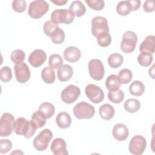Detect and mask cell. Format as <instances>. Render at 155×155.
I'll use <instances>...</instances> for the list:
<instances>
[{
    "mask_svg": "<svg viewBox=\"0 0 155 155\" xmlns=\"http://www.w3.org/2000/svg\"><path fill=\"white\" fill-rule=\"evenodd\" d=\"M36 129L31 120H27L22 117L17 118L13 124V131L17 134L23 135L26 139L31 137Z\"/></svg>",
    "mask_w": 155,
    "mask_h": 155,
    "instance_id": "cell-1",
    "label": "cell"
},
{
    "mask_svg": "<svg viewBox=\"0 0 155 155\" xmlns=\"http://www.w3.org/2000/svg\"><path fill=\"white\" fill-rule=\"evenodd\" d=\"M73 113L79 119H89L94 116L95 109L92 105L82 101L74 107Z\"/></svg>",
    "mask_w": 155,
    "mask_h": 155,
    "instance_id": "cell-2",
    "label": "cell"
},
{
    "mask_svg": "<svg viewBox=\"0 0 155 155\" xmlns=\"http://www.w3.org/2000/svg\"><path fill=\"white\" fill-rule=\"evenodd\" d=\"M48 4L43 0H36L30 2L28 14L33 19H39L42 17L48 10Z\"/></svg>",
    "mask_w": 155,
    "mask_h": 155,
    "instance_id": "cell-3",
    "label": "cell"
},
{
    "mask_svg": "<svg viewBox=\"0 0 155 155\" xmlns=\"http://www.w3.org/2000/svg\"><path fill=\"white\" fill-rule=\"evenodd\" d=\"M52 137L53 133L51 130L47 128L44 129L35 137L33 142V147L39 151L45 150L47 148Z\"/></svg>",
    "mask_w": 155,
    "mask_h": 155,
    "instance_id": "cell-4",
    "label": "cell"
},
{
    "mask_svg": "<svg viewBox=\"0 0 155 155\" xmlns=\"http://www.w3.org/2000/svg\"><path fill=\"white\" fill-rule=\"evenodd\" d=\"M74 16L68 9H56L51 14V21L56 24H70L74 20Z\"/></svg>",
    "mask_w": 155,
    "mask_h": 155,
    "instance_id": "cell-5",
    "label": "cell"
},
{
    "mask_svg": "<svg viewBox=\"0 0 155 155\" xmlns=\"http://www.w3.org/2000/svg\"><path fill=\"white\" fill-rule=\"evenodd\" d=\"M137 42V36L133 31H126L122 36L120 43V49L126 53L133 52L136 48Z\"/></svg>",
    "mask_w": 155,
    "mask_h": 155,
    "instance_id": "cell-6",
    "label": "cell"
},
{
    "mask_svg": "<svg viewBox=\"0 0 155 155\" xmlns=\"http://www.w3.org/2000/svg\"><path fill=\"white\" fill-rule=\"evenodd\" d=\"M14 122V116L9 113H5L1 116L0 120V136L1 137H7L12 134L13 131Z\"/></svg>",
    "mask_w": 155,
    "mask_h": 155,
    "instance_id": "cell-7",
    "label": "cell"
},
{
    "mask_svg": "<svg viewBox=\"0 0 155 155\" xmlns=\"http://www.w3.org/2000/svg\"><path fill=\"white\" fill-rule=\"evenodd\" d=\"M147 146L145 138L140 135L133 136L129 143V151L135 155H140L143 153Z\"/></svg>",
    "mask_w": 155,
    "mask_h": 155,
    "instance_id": "cell-8",
    "label": "cell"
},
{
    "mask_svg": "<svg viewBox=\"0 0 155 155\" xmlns=\"http://www.w3.org/2000/svg\"><path fill=\"white\" fill-rule=\"evenodd\" d=\"M89 74L92 79L96 81L101 80L105 74V70L101 61L97 59H93L89 61L88 65Z\"/></svg>",
    "mask_w": 155,
    "mask_h": 155,
    "instance_id": "cell-9",
    "label": "cell"
},
{
    "mask_svg": "<svg viewBox=\"0 0 155 155\" xmlns=\"http://www.w3.org/2000/svg\"><path fill=\"white\" fill-rule=\"evenodd\" d=\"M81 94L80 88L74 85H69L61 92V97L62 101L68 104L74 102Z\"/></svg>",
    "mask_w": 155,
    "mask_h": 155,
    "instance_id": "cell-10",
    "label": "cell"
},
{
    "mask_svg": "<svg viewBox=\"0 0 155 155\" xmlns=\"http://www.w3.org/2000/svg\"><path fill=\"white\" fill-rule=\"evenodd\" d=\"M85 93L89 100L94 104L101 103L104 99V93L102 90L93 84H90L86 86Z\"/></svg>",
    "mask_w": 155,
    "mask_h": 155,
    "instance_id": "cell-11",
    "label": "cell"
},
{
    "mask_svg": "<svg viewBox=\"0 0 155 155\" xmlns=\"http://www.w3.org/2000/svg\"><path fill=\"white\" fill-rule=\"evenodd\" d=\"M109 32L107 19L102 16H96L91 20V33L97 37L99 35Z\"/></svg>",
    "mask_w": 155,
    "mask_h": 155,
    "instance_id": "cell-12",
    "label": "cell"
},
{
    "mask_svg": "<svg viewBox=\"0 0 155 155\" xmlns=\"http://www.w3.org/2000/svg\"><path fill=\"white\" fill-rule=\"evenodd\" d=\"M15 77L18 82L21 84L27 82L30 78V71L25 63L16 64L14 67Z\"/></svg>",
    "mask_w": 155,
    "mask_h": 155,
    "instance_id": "cell-13",
    "label": "cell"
},
{
    "mask_svg": "<svg viewBox=\"0 0 155 155\" xmlns=\"http://www.w3.org/2000/svg\"><path fill=\"white\" fill-rule=\"evenodd\" d=\"M47 54L44 51L41 49H36L33 51L28 57V62L33 67L41 66L46 61Z\"/></svg>",
    "mask_w": 155,
    "mask_h": 155,
    "instance_id": "cell-14",
    "label": "cell"
},
{
    "mask_svg": "<svg viewBox=\"0 0 155 155\" xmlns=\"http://www.w3.org/2000/svg\"><path fill=\"white\" fill-rule=\"evenodd\" d=\"M50 149L54 155H68L67 143L62 138H55L51 143Z\"/></svg>",
    "mask_w": 155,
    "mask_h": 155,
    "instance_id": "cell-15",
    "label": "cell"
},
{
    "mask_svg": "<svg viewBox=\"0 0 155 155\" xmlns=\"http://www.w3.org/2000/svg\"><path fill=\"white\" fill-rule=\"evenodd\" d=\"M112 134L114 138L117 140L124 141L128 137L129 131L125 125L119 123L113 127Z\"/></svg>",
    "mask_w": 155,
    "mask_h": 155,
    "instance_id": "cell-16",
    "label": "cell"
},
{
    "mask_svg": "<svg viewBox=\"0 0 155 155\" xmlns=\"http://www.w3.org/2000/svg\"><path fill=\"white\" fill-rule=\"evenodd\" d=\"M81 56V50L76 47L71 46L65 48L64 51L65 59L70 62H75L79 60Z\"/></svg>",
    "mask_w": 155,
    "mask_h": 155,
    "instance_id": "cell-17",
    "label": "cell"
},
{
    "mask_svg": "<svg viewBox=\"0 0 155 155\" xmlns=\"http://www.w3.org/2000/svg\"><path fill=\"white\" fill-rule=\"evenodd\" d=\"M73 74V68L68 64L62 65L57 71V76L59 81L66 82L71 79Z\"/></svg>",
    "mask_w": 155,
    "mask_h": 155,
    "instance_id": "cell-18",
    "label": "cell"
},
{
    "mask_svg": "<svg viewBox=\"0 0 155 155\" xmlns=\"http://www.w3.org/2000/svg\"><path fill=\"white\" fill-rule=\"evenodd\" d=\"M155 49V37L153 35L147 36L139 47L140 52H147L151 54L154 53Z\"/></svg>",
    "mask_w": 155,
    "mask_h": 155,
    "instance_id": "cell-19",
    "label": "cell"
},
{
    "mask_svg": "<svg viewBox=\"0 0 155 155\" xmlns=\"http://www.w3.org/2000/svg\"><path fill=\"white\" fill-rule=\"evenodd\" d=\"M56 122L61 128H67L71 124L70 115L67 112H61L56 116Z\"/></svg>",
    "mask_w": 155,
    "mask_h": 155,
    "instance_id": "cell-20",
    "label": "cell"
},
{
    "mask_svg": "<svg viewBox=\"0 0 155 155\" xmlns=\"http://www.w3.org/2000/svg\"><path fill=\"white\" fill-rule=\"evenodd\" d=\"M38 111L46 119L51 117L55 111L54 105L50 102L42 103L38 108Z\"/></svg>",
    "mask_w": 155,
    "mask_h": 155,
    "instance_id": "cell-21",
    "label": "cell"
},
{
    "mask_svg": "<svg viewBox=\"0 0 155 155\" xmlns=\"http://www.w3.org/2000/svg\"><path fill=\"white\" fill-rule=\"evenodd\" d=\"M69 10L74 16L78 18L82 16L86 12V8L85 5L80 1H73L70 5Z\"/></svg>",
    "mask_w": 155,
    "mask_h": 155,
    "instance_id": "cell-22",
    "label": "cell"
},
{
    "mask_svg": "<svg viewBox=\"0 0 155 155\" xmlns=\"http://www.w3.org/2000/svg\"><path fill=\"white\" fill-rule=\"evenodd\" d=\"M120 84L119 77L116 74L109 75L105 81V86L107 88L111 91L119 90L120 87Z\"/></svg>",
    "mask_w": 155,
    "mask_h": 155,
    "instance_id": "cell-23",
    "label": "cell"
},
{
    "mask_svg": "<svg viewBox=\"0 0 155 155\" xmlns=\"http://www.w3.org/2000/svg\"><path fill=\"white\" fill-rule=\"evenodd\" d=\"M99 114L101 117L106 120L111 119L114 115L113 107L108 104H104L99 108Z\"/></svg>",
    "mask_w": 155,
    "mask_h": 155,
    "instance_id": "cell-24",
    "label": "cell"
},
{
    "mask_svg": "<svg viewBox=\"0 0 155 155\" xmlns=\"http://www.w3.org/2000/svg\"><path fill=\"white\" fill-rule=\"evenodd\" d=\"M41 78L42 81L48 84H53L55 81V73L53 69L50 67L44 68L41 71Z\"/></svg>",
    "mask_w": 155,
    "mask_h": 155,
    "instance_id": "cell-25",
    "label": "cell"
},
{
    "mask_svg": "<svg viewBox=\"0 0 155 155\" xmlns=\"http://www.w3.org/2000/svg\"><path fill=\"white\" fill-rule=\"evenodd\" d=\"M144 91L145 86L140 81H134L129 86V91L133 96H140L143 94Z\"/></svg>",
    "mask_w": 155,
    "mask_h": 155,
    "instance_id": "cell-26",
    "label": "cell"
},
{
    "mask_svg": "<svg viewBox=\"0 0 155 155\" xmlns=\"http://www.w3.org/2000/svg\"><path fill=\"white\" fill-rule=\"evenodd\" d=\"M124 107L126 111L131 113H134L138 111L140 109V103L137 99H129L124 102Z\"/></svg>",
    "mask_w": 155,
    "mask_h": 155,
    "instance_id": "cell-27",
    "label": "cell"
},
{
    "mask_svg": "<svg viewBox=\"0 0 155 155\" xmlns=\"http://www.w3.org/2000/svg\"><path fill=\"white\" fill-rule=\"evenodd\" d=\"M123 61V56L119 53H113L108 58V64L113 68H117L120 67Z\"/></svg>",
    "mask_w": 155,
    "mask_h": 155,
    "instance_id": "cell-28",
    "label": "cell"
},
{
    "mask_svg": "<svg viewBox=\"0 0 155 155\" xmlns=\"http://www.w3.org/2000/svg\"><path fill=\"white\" fill-rule=\"evenodd\" d=\"M153 57L152 54L147 52H141L137 56V62L142 67H148L153 62Z\"/></svg>",
    "mask_w": 155,
    "mask_h": 155,
    "instance_id": "cell-29",
    "label": "cell"
},
{
    "mask_svg": "<svg viewBox=\"0 0 155 155\" xmlns=\"http://www.w3.org/2000/svg\"><path fill=\"white\" fill-rule=\"evenodd\" d=\"M116 11L120 16H127L131 12V8L128 1H120L116 7Z\"/></svg>",
    "mask_w": 155,
    "mask_h": 155,
    "instance_id": "cell-30",
    "label": "cell"
},
{
    "mask_svg": "<svg viewBox=\"0 0 155 155\" xmlns=\"http://www.w3.org/2000/svg\"><path fill=\"white\" fill-rule=\"evenodd\" d=\"M108 99L114 104H119L122 102L124 99V93L120 90L116 91H109L108 93Z\"/></svg>",
    "mask_w": 155,
    "mask_h": 155,
    "instance_id": "cell-31",
    "label": "cell"
},
{
    "mask_svg": "<svg viewBox=\"0 0 155 155\" xmlns=\"http://www.w3.org/2000/svg\"><path fill=\"white\" fill-rule=\"evenodd\" d=\"M31 120L36 128H42L46 124V119L44 118L38 111L33 113Z\"/></svg>",
    "mask_w": 155,
    "mask_h": 155,
    "instance_id": "cell-32",
    "label": "cell"
},
{
    "mask_svg": "<svg viewBox=\"0 0 155 155\" xmlns=\"http://www.w3.org/2000/svg\"><path fill=\"white\" fill-rule=\"evenodd\" d=\"M96 38L97 44L102 47H108L111 43V37L109 32L101 33Z\"/></svg>",
    "mask_w": 155,
    "mask_h": 155,
    "instance_id": "cell-33",
    "label": "cell"
},
{
    "mask_svg": "<svg viewBox=\"0 0 155 155\" xmlns=\"http://www.w3.org/2000/svg\"><path fill=\"white\" fill-rule=\"evenodd\" d=\"M25 54L23 50L17 49L13 51L10 55V59L15 64H18L23 62L25 59Z\"/></svg>",
    "mask_w": 155,
    "mask_h": 155,
    "instance_id": "cell-34",
    "label": "cell"
},
{
    "mask_svg": "<svg viewBox=\"0 0 155 155\" xmlns=\"http://www.w3.org/2000/svg\"><path fill=\"white\" fill-rule=\"evenodd\" d=\"M63 64V59L62 56L58 54H51L48 59V64L53 69L59 68Z\"/></svg>",
    "mask_w": 155,
    "mask_h": 155,
    "instance_id": "cell-35",
    "label": "cell"
},
{
    "mask_svg": "<svg viewBox=\"0 0 155 155\" xmlns=\"http://www.w3.org/2000/svg\"><path fill=\"white\" fill-rule=\"evenodd\" d=\"M65 33L63 30L58 27L51 36V41L55 44H62L65 40Z\"/></svg>",
    "mask_w": 155,
    "mask_h": 155,
    "instance_id": "cell-36",
    "label": "cell"
},
{
    "mask_svg": "<svg viewBox=\"0 0 155 155\" xmlns=\"http://www.w3.org/2000/svg\"><path fill=\"white\" fill-rule=\"evenodd\" d=\"M118 77L120 79L121 84H128L132 79V78H133L132 72L129 69L124 68L119 71Z\"/></svg>",
    "mask_w": 155,
    "mask_h": 155,
    "instance_id": "cell-37",
    "label": "cell"
},
{
    "mask_svg": "<svg viewBox=\"0 0 155 155\" xmlns=\"http://www.w3.org/2000/svg\"><path fill=\"white\" fill-rule=\"evenodd\" d=\"M58 25L54 23H53L51 21H46L43 27V30L44 33L49 37H51V36L53 35V33L55 31V30L58 28Z\"/></svg>",
    "mask_w": 155,
    "mask_h": 155,
    "instance_id": "cell-38",
    "label": "cell"
},
{
    "mask_svg": "<svg viewBox=\"0 0 155 155\" xmlns=\"http://www.w3.org/2000/svg\"><path fill=\"white\" fill-rule=\"evenodd\" d=\"M0 78L1 80L4 82H7L11 81L12 78V73L10 67L4 66L1 68Z\"/></svg>",
    "mask_w": 155,
    "mask_h": 155,
    "instance_id": "cell-39",
    "label": "cell"
},
{
    "mask_svg": "<svg viewBox=\"0 0 155 155\" xmlns=\"http://www.w3.org/2000/svg\"><path fill=\"white\" fill-rule=\"evenodd\" d=\"M85 2L91 8L96 11L101 10L105 6L103 0H85Z\"/></svg>",
    "mask_w": 155,
    "mask_h": 155,
    "instance_id": "cell-40",
    "label": "cell"
},
{
    "mask_svg": "<svg viewBox=\"0 0 155 155\" xmlns=\"http://www.w3.org/2000/svg\"><path fill=\"white\" fill-rule=\"evenodd\" d=\"M27 2L25 1H13L12 4V8L18 13H22L27 8Z\"/></svg>",
    "mask_w": 155,
    "mask_h": 155,
    "instance_id": "cell-41",
    "label": "cell"
},
{
    "mask_svg": "<svg viewBox=\"0 0 155 155\" xmlns=\"http://www.w3.org/2000/svg\"><path fill=\"white\" fill-rule=\"evenodd\" d=\"M12 148V143L8 139H1L0 140V153L4 154L8 153Z\"/></svg>",
    "mask_w": 155,
    "mask_h": 155,
    "instance_id": "cell-42",
    "label": "cell"
},
{
    "mask_svg": "<svg viewBox=\"0 0 155 155\" xmlns=\"http://www.w3.org/2000/svg\"><path fill=\"white\" fill-rule=\"evenodd\" d=\"M143 9L147 13H151L154 10V1H146L143 5Z\"/></svg>",
    "mask_w": 155,
    "mask_h": 155,
    "instance_id": "cell-43",
    "label": "cell"
},
{
    "mask_svg": "<svg viewBox=\"0 0 155 155\" xmlns=\"http://www.w3.org/2000/svg\"><path fill=\"white\" fill-rule=\"evenodd\" d=\"M129 3L131 8V11L137 10L141 4V1L139 0H129Z\"/></svg>",
    "mask_w": 155,
    "mask_h": 155,
    "instance_id": "cell-44",
    "label": "cell"
},
{
    "mask_svg": "<svg viewBox=\"0 0 155 155\" xmlns=\"http://www.w3.org/2000/svg\"><path fill=\"white\" fill-rule=\"evenodd\" d=\"M51 2L54 4H56V5H65L68 1H62V0H55V1H51Z\"/></svg>",
    "mask_w": 155,
    "mask_h": 155,
    "instance_id": "cell-45",
    "label": "cell"
}]
</instances>
